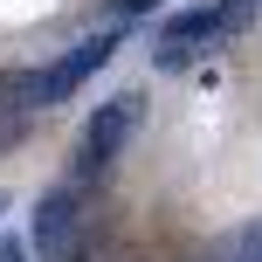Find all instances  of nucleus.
<instances>
[{
    "label": "nucleus",
    "mask_w": 262,
    "mask_h": 262,
    "mask_svg": "<svg viewBox=\"0 0 262 262\" xmlns=\"http://www.w3.org/2000/svg\"><path fill=\"white\" fill-rule=\"evenodd\" d=\"M118 55V35L111 28H97V35H83L76 49H62L49 69H35V104H69V97L83 90V83L97 76V69Z\"/></svg>",
    "instance_id": "obj_3"
},
{
    "label": "nucleus",
    "mask_w": 262,
    "mask_h": 262,
    "mask_svg": "<svg viewBox=\"0 0 262 262\" xmlns=\"http://www.w3.org/2000/svg\"><path fill=\"white\" fill-rule=\"evenodd\" d=\"M0 262H28V249L21 242H0Z\"/></svg>",
    "instance_id": "obj_8"
},
{
    "label": "nucleus",
    "mask_w": 262,
    "mask_h": 262,
    "mask_svg": "<svg viewBox=\"0 0 262 262\" xmlns=\"http://www.w3.org/2000/svg\"><path fill=\"white\" fill-rule=\"evenodd\" d=\"M35 69H0V152L28 138V118H35Z\"/></svg>",
    "instance_id": "obj_5"
},
{
    "label": "nucleus",
    "mask_w": 262,
    "mask_h": 262,
    "mask_svg": "<svg viewBox=\"0 0 262 262\" xmlns=\"http://www.w3.org/2000/svg\"><path fill=\"white\" fill-rule=\"evenodd\" d=\"M214 41H221V21H214V7H186V14H172V21L159 28L152 62H159V69H186L193 55H207Z\"/></svg>",
    "instance_id": "obj_4"
},
{
    "label": "nucleus",
    "mask_w": 262,
    "mask_h": 262,
    "mask_svg": "<svg viewBox=\"0 0 262 262\" xmlns=\"http://www.w3.org/2000/svg\"><path fill=\"white\" fill-rule=\"evenodd\" d=\"M255 7H262V0H214L221 35H249V28H255Z\"/></svg>",
    "instance_id": "obj_6"
},
{
    "label": "nucleus",
    "mask_w": 262,
    "mask_h": 262,
    "mask_svg": "<svg viewBox=\"0 0 262 262\" xmlns=\"http://www.w3.org/2000/svg\"><path fill=\"white\" fill-rule=\"evenodd\" d=\"M83 242H90V207H83V186H49L35 200V249L41 262H83Z\"/></svg>",
    "instance_id": "obj_2"
},
{
    "label": "nucleus",
    "mask_w": 262,
    "mask_h": 262,
    "mask_svg": "<svg viewBox=\"0 0 262 262\" xmlns=\"http://www.w3.org/2000/svg\"><path fill=\"white\" fill-rule=\"evenodd\" d=\"M138 118H145V97H138V90H118V97L97 104V118L83 124V138H76V172H83V180H90V172H111V166L124 159Z\"/></svg>",
    "instance_id": "obj_1"
},
{
    "label": "nucleus",
    "mask_w": 262,
    "mask_h": 262,
    "mask_svg": "<svg viewBox=\"0 0 262 262\" xmlns=\"http://www.w3.org/2000/svg\"><path fill=\"white\" fill-rule=\"evenodd\" d=\"M0 214H7V193H0Z\"/></svg>",
    "instance_id": "obj_9"
},
{
    "label": "nucleus",
    "mask_w": 262,
    "mask_h": 262,
    "mask_svg": "<svg viewBox=\"0 0 262 262\" xmlns=\"http://www.w3.org/2000/svg\"><path fill=\"white\" fill-rule=\"evenodd\" d=\"M152 7H166V0H118V14H152Z\"/></svg>",
    "instance_id": "obj_7"
}]
</instances>
